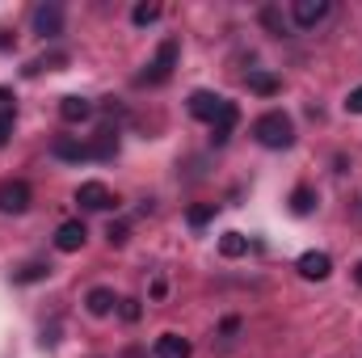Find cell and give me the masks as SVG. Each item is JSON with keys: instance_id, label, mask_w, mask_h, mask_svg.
<instances>
[{"instance_id": "e0dca14e", "label": "cell", "mask_w": 362, "mask_h": 358, "mask_svg": "<svg viewBox=\"0 0 362 358\" xmlns=\"http://www.w3.org/2000/svg\"><path fill=\"white\" fill-rule=\"evenodd\" d=\"M219 253L223 258H245L249 253V236L245 232H223L219 236Z\"/></svg>"}, {"instance_id": "f1b7e54d", "label": "cell", "mask_w": 362, "mask_h": 358, "mask_svg": "<svg viewBox=\"0 0 362 358\" xmlns=\"http://www.w3.org/2000/svg\"><path fill=\"white\" fill-rule=\"evenodd\" d=\"M8 47H13V34H8V30H0V51H8Z\"/></svg>"}, {"instance_id": "2e32d148", "label": "cell", "mask_w": 362, "mask_h": 358, "mask_svg": "<svg viewBox=\"0 0 362 358\" xmlns=\"http://www.w3.org/2000/svg\"><path fill=\"white\" fill-rule=\"evenodd\" d=\"M89 152H93V161H114V156H118V135H114V131H101L89 144Z\"/></svg>"}, {"instance_id": "6da1fadb", "label": "cell", "mask_w": 362, "mask_h": 358, "mask_svg": "<svg viewBox=\"0 0 362 358\" xmlns=\"http://www.w3.org/2000/svg\"><path fill=\"white\" fill-rule=\"evenodd\" d=\"M253 139H257L262 148H274V152L291 148V144H295V122H291V114H282V110L262 114V118L253 122Z\"/></svg>"}, {"instance_id": "4dcf8cb0", "label": "cell", "mask_w": 362, "mask_h": 358, "mask_svg": "<svg viewBox=\"0 0 362 358\" xmlns=\"http://www.w3.org/2000/svg\"><path fill=\"white\" fill-rule=\"evenodd\" d=\"M122 358H144V350H127Z\"/></svg>"}, {"instance_id": "44dd1931", "label": "cell", "mask_w": 362, "mask_h": 358, "mask_svg": "<svg viewBox=\"0 0 362 358\" xmlns=\"http://www.w3.org/2000/svg\"><path fill=\"white\" fill-rule=\"evenodd\" d=\"M156 17H160V4H152V0H148V4H135V8H131V21H135V25H152Z\"/></svg>"}, {"instance_id": "ba28073f", "label": "cell", "mask_w": 362, "mask_h": 358, "mask_svg": "<svg viewBox=\"0 0 362 358\" xmlns=\"http://www.w3.org/2000/svg\"><path fill=\"white\" fill-rule=\"evenodd\" d=\"M85 241H89V228H85L81 219H68V224H59V232H55V249H59V253H76V249H85Z\"/></svg>"}, {"instance_id": "277c9868", "label": "cell", "mask_w": 362, "mask_h": 358, "mask_svg": "<svg viewBox=\"0 0 362 358\" xmlns=\"http://www.w3.org/2000/svg\"><path fill=\"white\" fill-rule=\"evenodd\" d=\"M34 34L59 38V34H64V4H55V0L38 4V8H34Z\"/></svg>"}, {"instance_id": "8992f818", "label": "cell", "mask_w": 362, "mask_h": 358, "mask_svg": "<svg viewBox=\"0 0 362 358\" xmlns=\"http://www.w3.org/2000/svg\"><path fill=\"white\" fill-rule=\"evenodd\" d=\"M223 101L228 97H219V93H211V89H198V93H189V114L202 118V122H215L219 110H223Z\"/></svg>"}, {"instance_id": "d6986e66", "label": "cell", "mask_w": 362, "mask_h": 358, "mask_svg": "<svg viewBox=\"0 0 362 358\" xmlns=\"http://www.w3.org/2000/svg\"><path fill=\"white\" fill-rule=\"evenodd\" d=\"M42 278H51L47 262H25L21 270H13V282H42Z\"/></svg>"}, {"instance_id": "ac0fdd59", "label": "cell", "mask_w": 362, "mask_h": 358, "mask_svg": "<svg viewBox=\"0 0 362 358\" xmlns=\"http://www.w3.org/2000/svg\"><path fill=\"white\" fill-rule=\"evenodd\" d=\"M249 89L257 93V97H274V93L282 89V81L274 72H249Z\"/></svg>"}, {"instance_id": "7402d4cb", "label": "cell", "mask_w": 362, "mask_h": 358, "mask_svg": "<svg viewBox=\"0 0 362 358\" xmlns=\"http://www.w3.org/2000/svg\"><path fill=\"white\" fill-rule=\"evenodd\" d=\"M118 316H122L127 325H135V321L144 316V308H139V299H118Z\"/></svg>"}, {"instance_id": "cb8c5ba5", "label": "cell", "mask_w": 362, "mask_h": 358, "mask_svg": "<svg viewBox=\"0 0 362 358\" xmlns=\"http://www.w3.org/2000/svg\"><path fill=\"white\" fill-rule=\"evenodd\" d=\"M262 21L270 25L274 34H282V30H286V25H282V17H278V8H262Z\"/></svg>"}, {"instance_id": "30bf717a", "label": "cell", "mask_w": 362, "mask_h": 358, "mask_svg": "<svg viewBox=\"0 0 362 358\" xmlns=\"http://www.w3.org/2000/svg\"><path fill=\"white\" fill-rule=\"evenodd\" d=\"M291 17H295V25H320L325 17H329V0H295L291 4Z\"/></svg>"}, {"instance_id": "5bb4252c", "label": "cell", "mask_w": 362, "mask_h": 358, "mask_svg": "<svg viewBox=\"0 0 362 358\" xmlns=\"http://www.w3.org/2000/svg\"><path fill=\"white\" fill-rule=\"evenodd\" d=\"M156 358H189V342L181 333H160L156 337Z\"/></svg>"}, {"instance_id": "3957f363", "label": "cell", "mask_w": 362, "mask_h": 358, "mask_svg": "<svg viewBox=\"0 0 362 358\" xmlns=\"http://www.w3.org/2000/svg\"><path fill=\"white\" fill-rule=\"evenodd\" d=\"M30 202H34V190H30L21 178H4L0 181V211H4V215H25Z\"/></svg>"}, {"instance_id": "7a4b0ae2", "label": "cell", "mask_w": 362, "mask_h": 358, "mask_svg": "<svg viewBox=\"0 0 362 358\" xmlns=\"http://www.w3.org/2000/svg\"><path fill=\"white\" fill-rule=\"evenodd\" d=\"M181 59V42L177 38H165L160 47H156V55H152V64H148V72L139 76V85H165L169 76H173V68H177Z\"/></svg>"}, {"instance_id": "83f0119b", "label": "cell", "mask_w": 362, "mask_h": 358, "mask_svg": "<svg viewBox=\"0 0 362 358\" xmlns=\"http://www.w3.org/2000/svg\"><path fill=\"white\" fill-rule=\"evenodd\" d=\"M4 110H13V89L0 85V114H4Z\"/></svg>"}, {"instance_id": "52a82bcc", "label": "cell", "mask_w": 362, "mask_h": 358, "mask_svg": "<svg viewBox=\"0 0 362 358\" xmlns=\"http://www.w3.org/2000/svg\"><path fill=\"white\" fill-rule=\"evenodd\" d=\"M236 122H240V110H236V101H223V110H219V118L211 122V144H215V148H223V144L232 139V131H236Z\"/></svg>"}, {"instance_id": "8fae6325", "label": "cell", "mask_w": 362, "mask_h": 358, "mask_svg": "<svg viewBox=\"0 0 362 358\" xmlns=\"http://www.w3.org/2000/svg\"><path fill=\"white\" fill-rule=\"evenodd\" d=\"M51 156H55V161H72V165H81V161H93L89 144H81V139H72V135H59V139L51 144Z\"/></svg>"}, {"instance_id": "484cf974", "label": "cell", "mask_w": 362, "mask_h": 358, "mask_svg": "<svg viewBox=\"0 0 362 358\" xmlns=\"http://www.w3.org/2000/svg\"><path fill=\"white\" fill-rule=\"evenodd\" d=\"M219 333H223V337H236V333H240V321H236V316H228V321L219 325Z\"/></svg>"}, {"instance_id": "ffe728a7", "label": "cell", "mask_w": 362, "mask_h": 358, "mask_svg": "<svg viewBox=\"0 0 362 358\" xmlns=\"http://www.w3.org/2000/svg\"><path fill=\"white\" fill-rule=\"evenodd\" d=\"M215 211H219L215 202H202V207H189V215H185V219H189V228H206V224L215 219Z\"/></svg>"}, {"instance_id": "603a6c76", "label": "cell", "mask_w": 362, "mask_h": 358, "mask_svg": "<svg viewBox=\"0 0 362 358\" xmlns=\"http://www.w3.org/2000/svg\"><path fill=\"white\" fill-rule=\"evenodd\" d=\"M127 236H131V228H127V224H110V228H105V241H110L114 249H118V245H127Z\"/></svg>"}, {"instance_id": "7c38bea8", "label": "cell", "mask_w": 362, "mask_h": 358, "mask_svg": "<svg viewBox=\"0 0 362 358\" xmlns=\"http://www.w3.org/2000/svg\"><path fill=\"white\" fill-rule=\"evenodd\" d=\"M59 118H64V122H85V118H93V101L89 97H76V93L64 97V101H59Z\"/></svg>"}, {"instance_id": "9c48e42d", "label": "cell", "mask_w": 362, "mask_h": 358, "mask_svg": "<svg viewBox=\"0 0 362 358\" xmlns=\"http://www.w3.org/2000/svg\"><path fill=\"white\" fill-rule=\"evenodd\" d=\"M76 202H81L85 211H110V207H114V194H110L101 181H81V190H76Z\"/></svg>"}, {"instance_id": "9a60e30c", "label": "cell", "mask_w": 362, "mask_h": 358, "mask_svg": "<svg viewBox=\"0 0 362 358\" xmlns=\"http://www.w3.org/2000/svg\"><path fill=\"white\" fill-rule=\"evenodd\" d=\"M114 304H118V299H114V291H110V287H93L89 295H85V308H89L93 316H110V312H114Z\"/></svg>"}, {"instance_id": "d4e9b609", "label": "cell", "mask_w": 362, "mask_h": 358, "mask_svg": "<svg viewBox=\"0 0 362 358\" xmlns=\"http://www.w3.org/2000/svg\"><path fill=\"white\" fill-rule=\"evenodd\" d=\"M8 135H13V110H4V114H0V148L8 144Z\"/></svg>"}, {"instance_id": "4316f807", "label": "cell", "mask_w": 362, "mask_h": 358, "mask_svg": "<svg viewBox=\"0 0 362 358\" xmlns=\"http://www.w3.org/2000/svg\"><path fill=\"white\" fill-rule=\"evenodd\" d=\"M346 110H350V114H362V89H354L346 97Z\"/></svg>"}, {"instance_id": "4fadbf2b", "label": "cell", "mask_w": 362, "mask_h": 358, "mask_svg": "<svg viewBox=\"0 0 362 358\" xmlns=\"http://www.w3.org/2000/svg\"><path fill=\"white\" fill-rule=\"evenodd\" d=\"M286 202H291V215H312V211H316V202H320V194H316L312 185H295Z\"/></svg>"}, {"instance_id": "5b68a950", "label": "cell", "mask_w": 362, "mask_h": 358, "mask_svg": "<svg viewBox=\"0 0 362 358\" xmlns=\"http://www.w3.org/2000/svg\"><path fill=\"white\" fill-rule=\"evenodd\" d=\"M295 270H299L308 282H325V278L333 274V258H329L325 249H308V253L299 258V266H295Z\"/></svg>"}, {"instance_id": "f546056e", "label": "cell", "mask_w": 362, "mask_h": 358, "mask_svg": "<svg viewBox=\"0 0 362 358\" xmlns=\"http://www.w3.org/2000/svg\"><path fill=\"white\" fill-rule=\"evenodd\" d=\"M354 282H358V287H362V262H358V266H354Z\"/></svg>"}]
</instances>
